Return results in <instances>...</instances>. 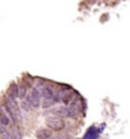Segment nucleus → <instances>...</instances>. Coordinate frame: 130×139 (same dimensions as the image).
<instances>
[{
    "label": "nucleus",
    "instance_id": "obj_1",
    "mask_svg": "<svg viewBox=\"0 0 130 139\" xmlns=\"http://www.w3.org/2000/svg\"><path fill=\"white\" fill-rule=\"evenodd\" d=\"M46 126L51 132H60L65 128V121L59 116H50L46 119Z\"/></svg>",
    "mask_w": 130,
    "mask_h": 139
},
{
    "label": "nucleus",
    "instance_id": "obj_2",
    "mask_svg": "<svg viewBox=\"0 0 130 139\" xmlns=\"http://www.w3.org/2000/svg\"><path fill=\"white\" fill-rule=\"evenodd\" d=\"M41 91L38 88H32L29 92V95L27 96V102H28L29 106H32L33 109H38L40 105H41Z\"/></svg>",
    "mask_w": 130,
    "mask_h": 139
},
{
    "label": "nucleus",
    "instance_id": "obj_3",
    "mask_svg": "<svg viewBox=\"0 0 130 139\" xmlns=\"http://www.w3.org/2000/svg\"><path fill=\"white\" fill-rule=\"evenodd\" d=\"M36 137H37V139H51L52 138V132L48 128H42V129H38L37 130Z\"/></svg>",
    "mask_w": 130,
    "mask_h": 139
},
{
    "label": "nucleus",
    "instance_id": "obj_4",
    "mask_svg": "<svg viewBox=\"0 0 130 139\" xmlns=\"http://www.w3.org/2000/svg\"><path fill=\"white\" fill-rule=\"evenodd\" d=\"M54 114H56L57 116H64V118H69V109L68 106H60L57 109L52 110Z\"/></svg>",
    "mask_w": 130,
    "mask_h": 139
},
{
    "label": "nucleus",
    "instance_id": "obj_5",
    "mask_svg": "<svg viewBox=\"0 0 130 139\" xmlns=\"http://www.w3.org/2000/svg\"><path fill=\"white\" fill-rule=\"evenodd\" d=\"M18 93H19V86H18L17 83H12L10 87H9V89H8V93H7V95L14 97L15 100H17V98H18Z\"/></svg>",
    "mask_w": 130,
    "mask_h": 139
},
{
    "label": "nucleus",
    "instance_id": "obj_6",
    "mask_svg": "<svg viewBox=\"0 0 130 139\" xmlns=\"http://www.w3.org/2000/svg\"><path fill=\"white\" fill-rule=\"evenodd\" d=\"M27 84L26 83H21L19 84V93H18V98H21V100H24V98L27 97Z\"/></svg>",
    "mask_w": 130,
    "mask_h": 139
},
{
    "label": "nucleus",
    "instance_id": "obj_7",
    "mask_svg": "<svg viewBox=\"0 0 130 139\" xmlns=\"http://www.w3.org/2000/svg\"><path fill=\"white\" fill-rule=\"evenodd\" d=\"M51 139H70V137L66 133H57L55 135H52Z\"/></svg>",
    "mask_w": 130,
    "mask_h": 139
}]
</instances>
